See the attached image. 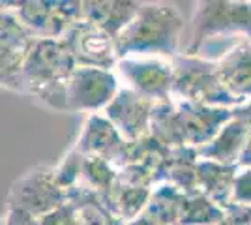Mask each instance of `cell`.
<instances>
[{"label":"cell","instance_id":"cell-22","mask_svg":"<svg viewBox=\"0 0 251 225\" xmlns=\"http://www.w3.org/2000/svg\"><path fill=\"white\" fill-rule=\"evenodd\" d=\"M70 203H74L77 208L81 225H126L105 206L103 201L92 190H88L83 184L70 193Z\"/></svg>","mask_w":251,"mask_h":225},{"label":"cell","instance_id":"cell-24","mask_svg":"<svg viewBox=\"0 0 251 225\" xmlns=\"http://www.w3.org/2000/svg\"><path fill=\"white\" fill-rule=\"evenodd\" d=\"M118 182V169L103 158L84 156L83 163V186H86L103 201L115 190Z\"/></svg>","mask_w":251,"mask_h":225},{"label":"cell","instance_id":"cell-7","mask_svg":"<svg viewBox=\"0 0 251 225\" xmlns=\"http://www.w3.org/2000/svg\"><path fill=\"white\" fill-rule=\"evenodd\" d=\"M40 38L28 30L10 10L0 11V83L2 88L19 94L23 68Z\"/></svg>","mask_w":251,"mask_h":225},{"label":"cell","instance_id":"cell-10","mask_svg":"<svg viewBox=\"0 0 251 225\" xmlns=\"http://www.w3.org/2000/svg\"><path fill=\"white\" fill-rule=\"evenodd\" d=\"M68 51L74 56L75 64L84 68L115 70L118 56L115 51V40L103 32L94 23L81 19L62 38Z\"/></svg>","mask_w":251,"mask_h":225},{"label":"cell","instance_id":"cell-17","mask_svg":"<svg viewBox=\"0 0 251 225\" xmlns=\"http://www.w3.org/2000/svg\"><path fill=\"white\" fill-rule=\"evenodd\" d=\"M197 165H199L197 149L193 147L171 149L163 163V169H161V184H171L182 193L199 192Z\"/></svg>","mask_w":251,"mask_h":225},{"label":"cell","instance_id":"cell-25","mask_svg":"<svg viewBox=\"0 0 251 225\" xmlns=\"http://www.w3.org/2000/svg\"><path fill=\"white\" fill-rule=\"evenodd\" d=\"M83 163L84 154L72 147L64 154L62 160L54 165V178L58 186L68 193V199H70V193L75 192L83 184Z\"/></svg>","mask_w":251,"mask_h":225},{"label":"cell","instance_id":"cell-15","mask_svg":"<svg viewBox=\"0 0 251 225\" xmlns=\"http://www.w3.org/2000/svg\"><path fill=\"white\" fill-rule=\"evenodd\" d=\"M250 135V126L240 118L232 117V120L221 128L220 133L210 141L208 145L197 149L199 158L201 160L218 161V163H223V165H238Z\"/></svg>","mask_w":251,"mask_h":225},{"label":"cell","instance_id":"cell-13","mask_svg":"<svg viewBox=\"0 0 251 225\" xmlns=\"http://www.w3.org/2000/svg\"><path fill=\"white\" fill-rule=\"evenodd\" d=\"M176 101V117L186 147L201 149L214 139L221 128L232 120V109L208 107L188 101Z\"/></svg>","mask_w":251,"mask_h":225},{"label":"cell","instance_id":"cell-11","mask_svg":"<svg viewBox=\"0 0 251 225\" xmlns=\"http://www.w3.org/2000/svg\"><path fill=\"white\" fill-rule=\"evenodd\" d=\"M154 105L156 101L141 96L127 86H122L111 105L103 111V115L111 120V124L120 131L126 141L133 143L150 135Z\"/></svg>","mask_w":251,"mask_h":225},{"label":"cell","instance_id":"cell-31","mask_svg":"<svg viewBox=\"0 0 251 225\" xmlns=\"http://www.w3.org/2000/svg\"><path fill=\"white\" fill-rule=\"evenodd\" d=\"M127 225H157V224H154V222H150V220H147L145 216H139L137 220H133V222H129Z\"/></svg>","mask_w":251,"mask_h":225},{"label":"cell","instance_id":"cell-3","mask_svg":"<svg viewBox=\"0 0 251 225\" xmlns=\"http://www.w3.org/2000/svg\"><path fill=\"white\" fill-rule=\"evenodd\" d=\"M251 40V2L204 0L197 2L184 36L182 54L201 56V53L220 40Z\"/></svg>","mask_w":251,"mask_h":225},{"label":"cell","instance_id":"cell-14","mask_svg":"<svg viewBox=\"0 0 251 225\" xmlns=\"http://www.w3.org/2000/svg\"><path fill=\"white\" fill-rule=\"evenodd\" d=\"M218 74L230 96L246 103L251 100V40H238L216 60Z\"/></svg>","mask_w":251,"mask_h":225},{"label":"cell","instance_id":"cell-28","mask_svg":"<svg viewBox=\"0 0 251 225\" xmlns=\"http://www.w3.org/2000/svg\"><path fill=\"white\" fill-rule=\"evenodd\" d=\"M227 225H251V206L246 204H227L225 206Z\"/></svg>","mask_w":251,"mask_h":225},{"label":"cell","instance_id":"cell-30","mask_svg":"<svg viewBox=\"0 0 251 225\" xmlns=\"http://www.w3.org/2000/svg\"><path fill=\"white\" fill-rule=\"evenodd\" d=\"M232 117L244 120V122L251 128V100L250 101H246V103H242V105H238V107L232 109Z\"/></svg>","mask_w":251,"mask_h":225},{"label":"cell","instance_id":"cell-8","mask_svg":"<svg viewBox=\"0 0 251 225\" xmlns=\"http://www.w3.org/2000/svg\"><path fill=\"white\" fill-rule=\"evenodd\" d=\"M115 74L120 79V85L152 101L171 98L175 81L173 60L157 56H127L116 62Z\"/></svg>","mask_w":251,"mask_h":225},{"label":"cell","instance_id":"cell-19","mask_svg":"<svg viewBox=\"0 0 251 225\" xmlns=\"http://www.w3.org/2000/svg\"><path fill=\"white\" fill-rule=\"evenodd\" d=\"M184 195L186 193L167 182L157 184L152 190V197L141 216L157 225H180Z\"/></svg>","mask_w":251,"mask_h":225},{"label":"cell","instance_id":"cell-9","mask_svg":"<svg viewBox=\"0 0 251 225\" xmlns=\"http://www.w3.org/2000/svg\"><path fill=\"white\" fill-rule=\"evenodd\" d=\"M120 88L115 70L77 66L68 86V113H103Z\"/></svg>","mask_w":251,"mask_h":225},{"label":"cell","instance_id":"cell-2","mask_svg":"<svg viewBox=\"0 0 251 225\" xmlns=\"http://www.w3.org/2000/svg\"><path fill=\"white\" fill-rule=\"evenodd\" d=\"M74 56L62 40H38L23 68L19 94L56 113H68V86L74 75Z\"/></svg>","mask_w":251,"mask_h":225},{"label":"cell","instance_id":"cell-29","mask_svg":"<svg viewBox=\"0 0 251 225\" xmlns=\"http://www.w3.org/2000/svg\"><path fill=\"white\" fill-rule=\"evenodd\" d=\"M2 225H40V220L28 212H25V210L8 206V212H6Z\"/></svg>","mask_w":251,"mask_h":225},{"label":"cell","instance_id":"cell-20","mask_svg":"<svg viewBox=\"0 0 251 225\" xmlns=\"http://www.w3.org/2000/svg\"><path fill=\"white\" fill-rule=\"evenodd\" d=\"M150 197H152L150 188L129 186V184H124L118 180L115 190L109 193L107 199H103V203L120 222H124L127 225L129 222L137 220L145 212Z\"/></svg>","mask_w":251,"mask_h":225},{"label":"cell","instance_id":"cell-16","mask_svg":"<svg viewBox=\"0 0 251 225\" xmlns=\"http://www.w3.org/2000/svg\"><path fill=\"white\" fill-rule=\"evenodd\" d=\"M141 2L129 0H84L83 19L94 23L113 40L135 19Z\"/></svg>","mask_w":251,"mask_h":225},{"label":"cell","instance_id":"cell-27","mask_svg":"<svg viewBox=\"0 0 251 225\" xmlns=\"http://www.w3.org/2000/svg\"><path fill=\"white\" fill-rule=\"evenodd\" d=\"M40 225H81V222H79L77 208L74 206V203L68 201L60 208L52 210L51 214L40 218Z\"/></svg>","mask_w":251,"mask_h":225},{"label":"cell","instance_id":"cell-12","mask_svg":"<svg viewBox=\"0 0 251 225\" xmlns=\"http://www.w3.org/2000/svg\"><path fill=\"white\" fill-rule=\"evenodd\" d=\"M127 145L129 141L120 135V131L111 124V120L103 113H94L86 117L74 147L84 156L103 158L116 169H120L126 163Z\"/></svg>","mask_w":251,"mask_h":225},{"label":"cell","instance_id":"cell-32","mask_svg":"<svg viewBox=\"0 0 251 225\" xmlns=\"http://www.w3.org/2000/svg\"><path fill=\"white\" fill-rule=\"evenodd\" d=\"M218 225H227V224H218Z\"/></svg>","mask_w":251,"mask_h":225},{"label":"cell","instance_id":"cell-23","mask_svg":"<svg viewBox=\"0 0 251 225\" xmlns=\"http://www.w3.org/2000/svg\"><path fill=\"white\" fill-rule=\"evenodd\" d=\"M225 208L214 203L202 192L186 193L182 204L180 225H218L225 224Z\"/></svg>","mask_w":251,"mask_h":225},{"label":"cell","instance_id":"cell-6","mask_svg":"<svg viewBox=\"0 0 251 225\" xmlns=\"http://www.w3.org/2000/svg\"><path fill=\"white\" fill-rule=\"evenodd\" d=\"M68 201V193L54 178V167L49 165H34L26 169L11 182L8 193V206L25 210L38 220Z\"/></svg>","mask_w":251,"mask_h":225},{"label":"cell","instance_id":"cell-18","mask_svg":"<svg viewBox=\"0 0 251 225\" xmlns=\"http://www.w3.org/2000/svg\"><path fill=\"white\" fill-rule=\"evenodd\" d=\"M236 173H238V165H223L218 161L199 158V165H197L199 192H202L214 203L225 208L227 204H230Z\"/></svg>","mask_w":251,"mask_h":225},{"label":"cell","instance_id":"cell-21","mask_svg":"<svg viewBox=\"0 0 251 225\" xmlns=\"http://www.w3.org/2000/svg\"><path fill=\"white\" fill-rule=\"evenodd\" d=\"M150 135L163 145L165 149H178V147H186L180 124L176 117V101L175 98H167L156 101L154 105V115H152V128Z\"/></svg>","mask_w":251,"mask_h":225},{"label":"cell","instance_id":"cell-4","mask_svg":"<svg viewBox=\"0 0 251 225\" xmlns=\"http://www.w3.org/2000/svg\"><path fill=\"white\" fill-rule=\"evenodd\" d=\"M173 66H175V81H173L171 98L178 101L208 105V107L234 109L240 105V101L230 96L227 88L223 86L214 60L178 54L176 58H173Z\"/></svg>","mask_w":251,"mask_h":225},{"label":"cell","instance_id":"cell-26","mask_svg":"<svg viewBox=\"0 0 251 225\" xmlns=\"http://www.w3.org/2000/svg\"><path fill=\"white\" fill-rule=\"evenodd\" d=\"M230 203L251 206V167H246V169L238 167L236 178H234V186H232Z\"/></svg>","mask_w":251,"mask_h":225},{"label":"cell","instance_id":"cell-1","mask_svg":"<svg viewBox=\"0 0 251 225\" xmlns=\"http://www.w3.org/2000/svg\"><path fill=\"white\" fill-rule=\"evenodd\" d=\"M188 23L171 2H141L135 19L118 34V60L127 56H157L173 60L182 54Z\"/></svg>","mask_w":251,"mask_h":225},{"label":"cell","instance_id":"cell-5","mask_svg":"<svg viewBox=\"0 0 251 225\" xmlns=\"http://www.w3.org/2000/svg\"><path fill=\"white\" fill-rule=\"evenodd\" d=\"M2 8L13 11L42 40H62L83 19V0H21L2 2Z\"/></svg>","mask_w":251,"mask_h":225}]
</instances>
